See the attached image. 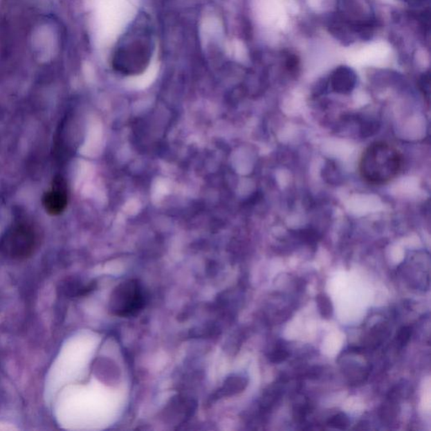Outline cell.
Returning a JSON list of instances; mask_svg holds the SVG:
<instances>
[{
	"mask_svg": "<svg viewBox=\"0 0 431 431\" xmlns=\"http://www.w3.org/2000/svg\"><path fill=\"white\" fill-rule=\"evenodd\" d=\"M154 50L150 19L139 15L120 39L112 54L111 65L124 75H137L149 66Z\"/></svg>",
	"mask_w": 431,
	"mask_h": 431,
	"instance_id": "obj_1",
	"label": "cell"
},
{
	"mask_svg": "<svg viewBox=\"0 0 431 431\" xmlns=\"http://www.w3.org/2000/svg\"><path fill=\"white\" fill-rule=\"evenodd\" d=\"M402 167V154L394 146L375 142L364 150L359 161V173L369 184L385 185L398 176Z\"/></svg>",
	"mask_w": 431,
	"mask_h": 431,
	"instance_id": "obj_2",
	"label": "cell"
},
{
	"mask_svg": "<svg viewBox=\"0 0 431 431\" xmlns=\"http://www.w3.org/2000/svg\"><path fill=\"white\" fill-rule=\"evenodd\" d=\"M39 236L37 228L26 221H19L9 229L0 243V250L8 257L25 259L37 250Z\"/></svg>",
	"mask_w": 431,
	"mask_h": 431,
	"instance_id": "obj_3",
	"label": "cell"
},
{
	"mask_svg": "<svg viewBox=\"0 0 431 431\" xmlns=\"http://www.w3.org/2000/svg\"><path fill=\"white\" fill-rule=\"evenodd\" d=\"M145 291L138 279H127L116 286L109 299V311L113 315L131 317L145 308Z\"/></svg>",
	"mask_w": 431,
	"mask_h": 431,
	"instance_id": "obj_4",
	"label": "cell"
},
{
	"mask_svg": "<svg viewBox=\"0 0 431 431\" xmlns=\"http://www.w3.org/2000/svg\"><path fill=\"white\" fill-rule=\"evenodd\" d=\"M42 204L50 215L57 216L64 212L68 205L67 185L63 177L53 180V187L42 198Z\"/></svg>",
	"mask_w": 431,
	"mask_h": 431,
	"instance_id": "obj_5",
	"label": "cell"
},
{
	"mask_svg": "<svg viewBox=\"0 0 431 431\" xmlns=\"http://www.w3.org/2000/svg\"><path fill=\"white\" fill-rule=\"evenodd\" d=\"M356 81L355 73L351 68L341 67L336 70L331 77L332 87L336 92L347 93L354 88Z\"/></svg>",
	"mask_w": 431,
	"mask_h": 431,
	"instance_id": "obj_6",
	"label": "cell"
},
{
	"mask_svg": "<svg viewBox=\"0 0 431 431\" xmlns=\"http://www.w3.org/2000/svg\"><path fill=\"white\" fill-rule=\"evenodd\" d=\"M316 302L321 316L325 318V320H329V318L332 317L333 312V305L330 298L327 295L320 293L316 297Z\"/></svg>",
	"mask_w": 431,
	"mask_h": 431,
	"instance_id": "obj_7",
	"label": "cell"
},
{
	"mask_svg": "<svg viewBox=\"0 0 431 431\" xmlns=\"http://www.w3.org/2000/svg\"><path fill=\"white\" fill-rule=\"evenodd\" d=\"M281 396L282 392L278 387L270 388V390L267 391L262 398V409L270 410L271 407H273L277 403Z\"/></svg>",
	"mask_w": 431,
	"mask_h": 431,
	"instance_id": "obj_8",
	"label": "cell"
},
{
	"mask_svg": "<svg viewBox=\"0 0 431 431\" xmlns=\"http://www.w3.org/2000/svg\"><path fill=\"white\" fill-rule=\"evenodd\" d=\"M327 425L332 429L345 430L349 425V419L345 413H339L330 418Z\"/></svg>",
	"mask_w": 431,
	"mask_h": 431,
	"instance_id": "obj_9",
	"label": "cell"
},
{
	"mask_svg": "<svg viewBox=\"0 0 431 431\" xmlns=\"http://www.w3.org/2000/svg\"><path fill=\"white\" fill-rule=\"evenodd\" d=\"M411 336H412V329L410 326H403L398 330L397 336H396V344L399 348L406 347L410 340Z\"/></svg>",
	"mask_w": 431,
	"mask_h": 431,
	"instance_id": "obj_10",
	"label": "cell"
},
{
	"mask_svg": "<svg viewBox=\"0 0 431 431\" xmlns=\"http://www.w3.org/2000/svg\"><path fill=\"white\" fill-rule=\"evenodd\" d=\"M289 352L287 351V349L285 348L279 347L277 349H275L273 352L269 356L270 362L278 364L282 362H285V360L288 358Z\"/></svg>",
	"mask_w": 431,
	"mask_h": 431,
	"instance_id": "obj_11",
	"label": "cell"
}]
</instances>
